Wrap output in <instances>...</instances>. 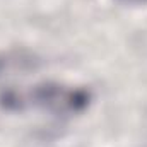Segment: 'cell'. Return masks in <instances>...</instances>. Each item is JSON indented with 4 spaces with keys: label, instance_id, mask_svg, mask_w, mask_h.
<instances>
[{
    "label": "cell",
    "instance_id": "cell-1",
    "mask_svg": "<svg viewBox=\"0 0 147 147\" xmlns=\"http://www.w3.org/2000/svg\"><path fill=\"white\" fill-rule=\"evenodd\" d=\"M92 94L86 87L69 86L60 82H43L31 91L9 89L0 94V103L7 110H24L26 106H36L57 116H72L89 108Z\"/></svg>",
    "mask_w": 147,
    "mask_h": 147
},
{
    "label": "cell",
    "instance_id": "cell-2",
    "mask_svg": "<svg viewBox=\"0 0 147 147\" xmlns=\"http://www.w3.org/2000/svg\"><path fill=\"white\" fill-rule=\"evenodd\" d=\"M38 63H39V58L33 51H28V50L3 51V53H0V77L34 70Z\"/></svg>",
    "mask_w": 147,
    "mask_h": 147
},
{
    "label": "cell",
    "instance_id": "cell-3",
    "mask_svg": "<svg viewBox=\"0 0 147 147\" xmlns=\"http://www.w3.org/2000/svg\"><path fill=\"white\" fill-rule=\"evenodd\" d=\"M121 3H127V5H146L147 0H120Z\"/></svg>",
    "mask_w": 147,
    "mask_h": 147
}]
</instances>
